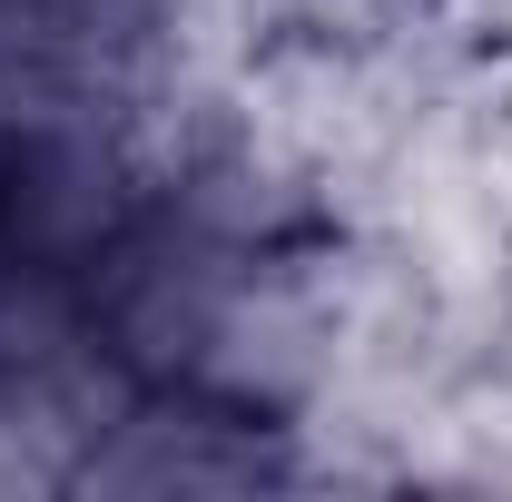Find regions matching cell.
Here are the masks:
<instances>
[{
	"instance_id": "6da1fadb",
	"label": "cell",
	"mask_w": 512,
	"mask_h": 502,
	"mask_svg": "<svg viewBox=\"0 0 512 502\" xmlns=\"http://www.w3.org/2000/svg\"><path fill=\"white\" fill-rule=\"evenodd\" d=\"M335 365L345 355H335V315L316 296V266H306V247H276V256L227 266L188 384L256 414V424H306L325 404V384H335Z\"/></svg>"
},
{
	"instance_id": "7a4b0ae2",
	"label": "cell",
	"mask_w": 512,
	"mask_h": 502,
	"mask_svg": "<svg viewBox=\"0 0 512 502\" xmlns=\"http://www.w3.org/2000/svg\"><path fill=\"white\" fill-rule=\"evenodd\" d=\"M266 483H296V424H256L197 384H138V404L69 473V493H266Z\"/></svg>"
},
{
	"instance_id": "3957f363",
	"label": "cell",
	"mask_w": 512,
	"mask_h": 502,
	"mask_svg": "<svg viewBox=\"0 0 512 502\" xmlns=\"http://www.w3.org/2000/svg\"><path fill=\"white\" fill-rule=\"evenodd\" d=\"M493 276H503V315H512V207H503V266Z\"/></svg>"
}]
</instances>
